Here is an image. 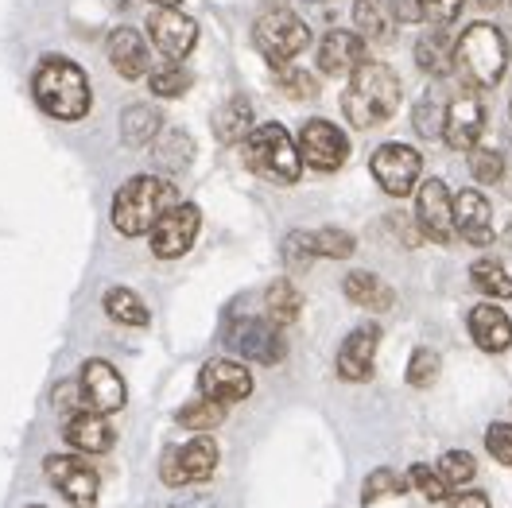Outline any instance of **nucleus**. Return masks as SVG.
Here are the masks:
<instances>
[{
	"label": "nucleus",
	"instance_id": "obj_1",
	"mask_svg": "<svg viewBox=\"0 0 512 508\" xmlns=\"http://www.w3.org/2000/svg\"><path fill=\"white\" fill-rule=\"evenodd\" d=\"M32 94L39 101V109L55 121H82L94 105L90 94V78L78 63H70L63 55H47L35 66Z\"/></svg>",
	"mask_w": 512,
	"mask_h": 508
},
{
	"label": "nucleus",
	"instance_id": "obj_2",
	"mask_svg": "<svg viewBox=\"0 0 512 508\" xmlns=\"http://www.w3.org/2000/svg\"><path fill=\"white\" fill-rule=\"evenodd\" d=\"M400 105V78L384 63H365L350 74V86L342 94V113L353 128L384 125Z\"/></svg>",
	"mask_w": 512,
	"mask_h": 508
},
{
	"label": "nucleus",
	"instance_id": "obj_3",
	"mask_svg": "<svg viewBox=\"0 0 512 508\" xmlns=\"http://www.w3.org/2000/svg\"><path fill=\"white\" fill-rule=\"evenodd\" d=\"M179 202V187L160 175H136L113 194V229L121 237H144Z\"/></svg>",
	"mask_w": 512,
	"mask_h": 508
},
{
	"label": "nucleus",
	"instance_id": "obj_4",
	"mask_svg": "<svg viewBox=\"0 0 512 508\" xmlns=\"http://www.w3.org/2000/svg\"><path fill=\"white\" fill-rule=\"evenodd\" d=\"M505 66H509V43L501 28L493 24H470L466 32L458 35V47H454V70H462V78L478 90H493L501 78H505Z\"/></svg>",
	"mask_w": 512,
	"mask_h": 508
},
{
	"label": "nucleus",
	"instance_id": "obj_5",
	"mask_svg": "<svg viewBox=\"0 0 512 508\" xmlns=\"http://www.w3.org/2000/svg\"><path fill=\"white\" fill-rule=\"evenodd\" d=\"M241 152H245V163H249V171L260 175V179H272V183H295L299 175H303V156H299V144L288 136V128L284 125H256L249 136H245V144H241Z\"/></svg>",
	"mask_w": 512,
	"mask_h": 508
},
{
	"label": "nucleus",
	"instance_id": "obj_6",
	"mask_svg": "<svg viewBox=\"0 0 512 508\" xmlns=\"http://www.w3.org/2000/svg\"><path fill=\"white\" fill-rule=\"evenodd\" d=\"M253 43L268 63H295L311 47V28L303 16H295L288 8H272L256 20Z\"/></svg>",
	"mask_w": 512,
	"mask_h": 508
},
{
	"label": "nucleus",
	"instance_id": "obj_7",
	"mask_svg": "<svg viewBox=\"0 0 512 508\" xmlns=\"http://www.w3.org/2000/svg\"><path fill=\"white\" fill-rule=\"evenodd\" d=\"M369 171H373V179L384 194L408 198L423 179V156L408 144H381L369 159Z\"/></svg>",
	"mask_w": 512,
	"mask_h": 508
},
{
	"label": "nucleus",
	"instance_id": "obj_8",
	"mask_svg": "<svg viewBox=\"0 0 512 508\" xmlns=\"http://www.w3.org/2000/svg\"><path fill=\"white\" fill-rule=\"evenodd\" d=\"M218 470V443L210 435H198L187 446H175L160 458L163 485L179 489V485H194V481H210Z\"/></svg>",
	"mask_w": 512,
	"mask_h": 508
},
{
	"label": "nucleus",
	"instance_id": "obj_9",
	"mask_svg": "<svg viewBox=\"0 0 512 508\" xmlns=\"http://www.w3.org/2000/svg\"><path fill=\"white\" fill-rule=\"evenodd\" d=\"M43 474L51 477V485H55V489H59L74 508H94L97 505L101 481H97V470L82 458V454H47Z\"/></svg>",
	"mask_w": 512,
	"mask_h": 508
},
{
	"label": "nucleus",
	"instance_id": "obj_10",
	"mask_svg": "<svg viewBox=\"0 0 512 508\" xmlns=\"http://www.w3.org/2000/svg\"><path fill=\"white\" fill-rule=\"evenodd\" d=\"M416 225L435 245L454 241V194L443 179H423L416 187Z\"/></svg>",
	"mask_w": 512,
	"mask_h": 508
},
{
	"label": "nucleus",
	"instance_id": "obj_11",
	"mask_svg": "<svg viewBox=\"0 0 512 508\" xmlns=\"http://www.w3.org/2000/svg\"><path fill=\"white\" fill-rule=\"evenodd\" d=\"M225 346L241 353L245 361H260V365H280L284 361V338L280 326L264 322V318H241L225 330Z\"/></svg>",
	"mask_w": 512,
	"mask_h": 508
},
{
	"label": "nucleus",
	"instance_id": "obj_12",
	"mask_svg": "<svg viewBox=\"0 0 512 508\" xmlns=\"http://www.w3.org/2000/svg\"><path fill=\"white\" fill-rule=\"evenodd\" d=\"M198 225H202V210L194 202H175L156 222V229L148 233L152 237V253L160 256V260H179L183 253H191Z\"/></svg>",
	"mask_w": 512,
	"mask_h": 508
},
{
	"label": "nucleus",
	"instance_id": "obj_13",
	"mask_svg": "<svg viewBox=\"0 0 512 508\" xmlns=\"http://www.w3.org/2000/svg\"><path fill=\"white\" fill-rule=\"evenodd\" d=\"M299 156H303L307 167H315V171H338L350 159V136L338 125L315 117V121H307L303 132H299Z\"/></svg>",
	"mask_w": 512,
	"mask_h": 508
},
{
	"label": "nucleus",
	"instance_id": "obj_14",
	"mask_svg": "<svg viewBox=\"0 0 512 508\" xmlns=\"http://www.w3.org/2000/svg\"><path fill=\"white\" fill-rule=\"evenodd\" d=\"M78 384H82V404L101 415L121 412L128 404L125 377H121L105 357H90V361L82 365V373H78Z\"/></svg>",
	"mask_w": 512,
	"mask_h": 508
},
{
	"label": "nucleus",
	"instance_id": "obj_15",
	"mask_svg": "<svg viewBox=\"0 0 512 508\" xmlns=\"http://www.w3.org/2000/svg\"><path fill=\"white\" fill-rule=\"evenodd\" d=\"M357 249V241H353V233L346 229H295L284 237V256H288V264H307V260H346L353 256Z\"/></svg>",
	"mask_w": 512,
	"mask_h": 508
},
{
	"label": "nucleus",
	"instance_id": "obj_16",
	"mask_svg": "<svg viewBox=\"0 0 512 508\" xmlns=\"http://www.w3.org/2000/svg\"><path fill=\"white\" fill-rule=\"evenodd\" d=\"M198 392L218 404H241L253 396V373L241 361H225V357L206 361L198 369Z\"/></svg>",
	"mask_w": 512,
	"mask_h": 508
},
{
	"label": "nucleus",
	"instance_id": "obj_17",
	"mask_svg": "<svg viewBox=\"0 0 512 508\" xmlns=\"http://www.w3.org/2000/svg\"><path fill=\"white\" fill-rule=\"evenodd\" d=\"M377 346H381V326L377 322H365V326L350 330L342 350H338V361H334L338 377L350 384L369 381L373 377V361H377Z\"/></svg>",
	"mask_w": 512,
	"mask_h": 508
},
{
	"label": "nucleus",
	"instance_id": "obj_18",
	"mask_svg": "<svg viewBox=\"0 0 512 508\" xmlns=\"http://www.w3.org/2000/svg\"><path fill=\"white\" fill-rule=\"evenodd\" d=\"M485 132V105L478 101V94H458L454 101H447V117H443V140L454 152H470L481 144Z\"/></svg>",
	"mask_w": 512,
	"mask_h": 508
},
{
	"label": "nucleus",
	"instance_id": "obj_19",
	"mask_svg": "<svg viewBox=\"0 0 512 508\" xmlns=\"http://www.w3.org/2000/svg\"><path fill=\"white\" fill-rule=\"evenodd\" d=\"M148 35H152V43L160 47L167 59H187L194 51V43H198V24H194L187 12H179V8H156L152 16H148Z\"/></svg>",
	"mask_w": 512,
	"mask_h": 508
},
{
	"label": "nucleus",
	"instance_id": "obj_20",
	"mask_svg": "<svg viewBox=\"0 0 512 508\" xmlns=\"http://www.w3.org/2000/svg\"><path fill=\"white\" fill-rule=\"evenodd\" d=\"M454 233H458L462 241L478 245V249L493 241V206H489V198L481 191H474V187L454 194Z\"/></svg>",
	"mask_w": 512,
	"mask_h": 508
},
{
	"label": "nucleus",
	"instance_id": "obj_21",
	"mask_svg": "<svg viewBox=\"0 0 512 508\" xmlns=\"http://www.w3.org/2000/svg\"><path fill=\"white\" fill-rule=\"evenodd\" d=\"M66 443L82 454H109L113 443H117V431L109 423V415L94 412V408H78L74 415H66L63 427Z\"/></svg>",
	"mask_w": 512,
	"mask_h": 508
},
{
	"label": "nucleus",
	"instance_id": "obj_22",
	"mask_svg": "<svg viewBox=\"0 0 512 508\" xmlns=\"http://www.w3.org/2000/svg\"><path fill=\"white\" fill-rule=\"evenodd\" d=\"M369 59V47L365 39L353 32H326L319 43V70L330 78H350L357 66Z\"/></svg>",
	"mask_w": 512,
	"mask_h": 508
},
{
	"label": "nucleus",
	"instance_id": "obj_23",
	"mask_svg": "<svg viewBox=\"0 0 512 508\" xmlns=\"http://www.w3.org/2000/svg\"><path fill=\"white\" fill-rule=\"evenodd\" d=\"M470 338L485 353H505L512 346V318L497 303H478L470 311Z\"/></svg>",
	"mask_w": 512,
	"mask_h": 508
},
{
	"label": "nucleus",
	"instance_id": "obj_24",
	"mask_svg": "<svg viewBox=\"0 0 512 508\" xmlns=\"http://www.w3.org/2000/svg\"><path fill=\"white\" fill-rule=\"evenodd\" d=\"M353 24L365 43H392V35L400 28V8H396V0H357Z\"/></svg>",
	"mask_w": 512,
	"mask_h": 508
},
{
	"label": "nucleus",
	"instance_id": "obj_25",
	"mask_svg": "<svg viewBox=\"0 0 512 508\" xmlns=\"http://www.w3.org/2000/svg\"><path fill=\"white\" fill-rule=\"evenodd\" d=\"M109 63L117 66V74L128 78V82L144 78V70H148V43H144V35L132 32V28H117V32L109 35Z\"/></svg>",
	"mask_w": 512,
	"mask_h": 508
},
{
	"label": "nucleus",
	"instance_id": "obj_26",
	"mask_svg": "<svg viewBox=\"0 0 512 508\" xmlns=\"http://www.w3.org/2000/svg\"><path fill=\"white\" fill-rule=\"evenodd\" d=\"M454 47H458V39H450L447 28L435 24V28L416 43L419 70L431 74V78H447L450 70H454Z\"/></svg>",
	"mask_w": 512,
	"mask_h": 508
},
{
	"label": "nucleus",
	"instance_id": "obj_27",
	"mask_svg": "<svg viewBox=\"0 0 512 508\" xmlns=\"http://www.w3.org/2000/svg\"><path fill=\"white\" fill-rule=\"evenodd\" d=\"M342 291L353 307H365V311H392V303H396V291L384 284L377 272H350Z\"/></svg>",
	"mask_w": 512,
	"mask_h": 508
},
{
	"label": "nucleus",
	"instance_id": "obj_28",
	"mask_svg": "<svg viewBox=\"0 0 512 508\" xmlns=\"http://www.w3.org/2000/svg\"><path fill=\"white\" fill-rule=\"evenodd\" d=\"M101 307H105V315L113 318V322H121V326H148L152 322V311L144 307V299L132 287H109L101 295Z\"/></svg>",
	"mask_w": 512,
	"mask_h": 508
},
{
	"label": "nucleus",
	"instance_id": "obj_29",
	"mask_svg": "<svg viewBox=\"0 0 512 508\" xmlns=\"http://www.w3.org/2000/svg\"><path fill=\"white\" fill-rule=\"evenodd\" d=\"M214 132H218L222 144H245V136L253 132V109H249V101L229 97L222 109L214 113Z\"/></svg>",
	"mask_w": 512,
	"mask_h": 508
},
{
	"label": "nucleus",
	"instance_id": "obj_30",
	"mask_svg": "<svg viewBox=\"0 0 512 508\" xmlns=\"http://www.w3.org/2000/svg\"><path fill=\"white\" fill-rule=\"evenodd\" d=\"M264 307H268V322L284 330L303 311V295H299V287L291 284V280H272L268 295H264Z\"/></svg>",
	"mask_w": 512,
	"mask_h": 508
},
{
	"label": "nucleus",
	"instance_id": "obj_31",
	"mask_svg": "<svg viewBox=\"0 0 512 508\" xmlns=\"http://www.w3.org/2000/svg\"><path fill=\"white\" fill-rule=\"evenodd\" d=\"M470 280L478 287L481 295H489V299H512V272L501 264V260H489V256H481L470 264Z\"/></svg>",
	"mask_w": 512,
	"mask_h": 508
},
{
	"label": "nucleus",
	"instance_id": "obj_32",
	"mask_svg": "<svg viewBox=\"0 0 512 508\" xmlns=\"http://www.w3.org/2000/svg\"><path fill=\"white\" fill-rule=\"evenodd\" d=\"M160 109H152V105H132L125 109V121H121V132H125V144L128 148H144V144H152L156 136H160Z\"/></svg>",
	"mask_w": 512,
	"mask_h": 508
},
{
	"label": "nucleus",
	"instance_id": "obj_33",
	"mask_svg": "<svg viewBox=\"0 0 512 508\" xmlns=\"http://www.w3.org/2000/svg\"><path fill=\"white\" fill-rule=\"evenodd\" d=\"M175 423L187 427V431H218V427L225 423V404L202 396V400H194V404H187V408H179Z\"/></svg>",
	"mask_w": 512,
	"mask_h": 508
},
{
	"label": "nucleus",
	"instance_id": "obj_34",
	"mask_svg": "<svg viewBox=\"0 0 512 508\" xmlns=\"http://www.w3.org/2000/svg\"><path fill=\"white\" fill-rule=\"evenodd\" d=\"M400 493H408V477L381 466V470H373V474L365 477V485H361V505H377L384 497H400Z\"/></svg>",
	"mask_w": 512,
	"mask_h": 508
},
{
	"label": "nucleus",
	"instance_id": "obj_35",
	"mask_svg": "<svg viewBox=\"0 0 512 508\" xmlns=\"http://www.w3.org/2000/svg\"><path fill=\"white\" fill-rule=\"evenodd\" d=\"M272 78H276V86H280L288 97H295V101H311V97H319V82H315L307 70H299V66L272 63Z\"/></svg>",
	"mask_w": 512,
	"mask_h": 508
},
{
	"label": "nucleus",
	"instance_id": "obj_36",
	"mask_svg": "<svg viewBox=\"0 0 512 508\" xmlns=\"http://www.w3.org/2000/svg\"><path fill=\"white\" fill-rule=\"evenodd\" d=\"M148 90H152L156 97L187 94V90H191V70H183V66L171 59L167 66H160V70H152V74H148Z\"/></svg>",
	"mask_w": 512,
	"mask_h": 508
},
{
	"label": "nucleus",
	"instance_id": "obj_37",
	"mask_svg": "<svg viewBox=\"0 0 512 508\" xmlns=\"http://www.w3.org/2000/svg\"><path fill=\"white\" fill-rule=\"evenodd\" d=\"M435 470L443 474V481H447L450 489H458V485H470V481H474L478 462H474V454H466V450H447Z\"/></svg>",
	"mask_w": 512,
	"mask_h": 508
},
{
	"label": "nucleus",
	"instance_id": "obj_38",
	"mask_svg": "<svg viewBox=\"0 0 512 508\" xmlns=\"http://www.w3.org/2000/svg\"><path fill=\"white\" fill-rule=\"evenodd\" d=\"M470 175L478 183H501L505 179V156L497 148H470Z\"/></svg>",
	"mask_w": 512,
	"mask_h": 508
},
{
	"label": "nucleus",
	"instance_id": "obj_39",
	"mask_svg": "<svg viewBox=\"0 0 512 508\" xmlns=\"http://www.w3.org/2000/svg\"><path fill=\"white\" fill-rule=\"evenodd\" d=\"M439 369H443L439 353L419 346V350L412 353V361H408V384H412V388H431V384L439 381Z\"/></svg>",
	"mask_w": 512,
	"mask_h": 508
},
{
	"label": "nucleus",
	"instance_id": "obj_40",
	"mask_svg": "<svg viewBox=\"0 0 512 508\" xmlns=\"http://www.w3.org/2000/svg\"><path fill=\"white\" fill-rule=\"evenodd\" d=\"M408 481L416 485L427 501H435V505H439V501H447L450 493H454L447 481H443V474H439L435 466H423V462H416V466L408 470Z\"/></svg>",
	"mask_w": 512,
	"mask_h": 508
},
{
	"label": "nucleus",
	"instance_id": "obj_41",
	"mask_svg": "<svg viewBox=\"0 0 512 508\" xmlns=\"http://www.w3.org/2000/svg\"><path fill=\"white\" fill-rule=\"evenodd\" d=\"M443 117H447V105H439L435 97H423L416 105L419 136H443Z\"/></svg>",
	"mask_w": 512,
	"mask_h": 508
},
{
	"label": "nucleus",
	"instance_id": "obj_42",
	"mask_svg": "<svg viewBox=\"0 0 512 508\" xmlns=\"http://www.w3.org/2000/svg\"><path fill=\"white\" fill-rule=\"evenodd\" d=\"M485 450H489L501 466L512 470V423H489V431H485Z\"/></svg>",
	"mask_w": 512,
	"mask_h": 508
},
{
	"label": "nucleus",
	"instance_id": "obj_43",
	"mask_svg": "<svg viewBox=\"0 0 512 508\" xmlns=\"http://www.w3.org/2000/svg\"><path fill=\"white\" fill-rule=\"evenodd\" d=\"M191 156H194V148H191V136H187V132H167V136H163L160 159L167 163V167H187Z\"/></svg>",
	"mask_w": 512,
	"mask_h": 508
},
{
	"label": "nucleus",
	"instance_id": "obj_44",
	"mask_svg": "<svg viewBox=\"0 0 512 508\" xmlns=\"http://www.w3.org/2000/svg\"><path fill=\"white\" fill-rule=\"evenodd\" d=\"M419 12H423V20H431V24H454L458 20V12L466 8V0H416Z\"/></svg>",
	"mask_w": 512,
	"mask_h": 508
},
{
	"label": "nucleus",
	"instance_id": "obj_45",
	"mask_svg": "<svg viewBox=\"0 0 512 508\" xmlns=\"http://www.w3.org/2000/svg\"><path fill=\"white\" fill-rule=\"evenodd\" d=\"M51 400H55V408H63L66 415H74L78 408H86V404H82V384H70V381L59 384Z\"/></svg>",
	"mask_w": 512,
	"mask_h": 508
},
{
	"label": "nucleus",
	"instance_id": "obj_46",
	"mask_svg": "<svg viewBox=\"0 0 512 508\" xmlns=\"http://www.w3.org/2000/svg\"><path fill=\"white\" fill-rule=\"evenodd\" d=\"M450 508H493L489 505V497L478 493V489H462V493H450L447 497Z\"/></svg>",
	"mask_w": 512,
	"mask_h": 508
},
{
	"label": "nucleus",
	"instance_id": "obj_47",
	"mask_svg": "<svg viewBox=\"0 0 512 508\" xmlns=\"http://www.w3.org/2000/svg\"><path fill=\"white\" fill-rule=\"evenodd\" d=\"M466 4H474L478 12H493V8H501V0H466Z\"/></svg>",
	"mask_w": 512,
	"mask_h": 508
},
{
	"label": "nucleus",
	"instance_id": "obj_48",
	"mask_svg": "<svg viewBox=\"0 0 512 508\" xmlns=\"http://www.w3.org/2000/svg\"><path fill=\"white\" fill-rule=\"evenodd\" d=\"M152 4H156V8H179L183 0H152Z\"/></svg>",
	"mask_w": 512,
	"mask_h": 508
},
{
	"label": "nucleus",
	"instance_id": "obj_49",
	"mask_svg": "<svg viewBox=\"0 0 512 508\" xmlns=\"http://www.w3.org/2000/svg\"><path fill=\"white\" fill-rule=\"evenodd\" d=\"M28 508H43V505H28Z\"/></svg>",
	"mask_w": 512,
	"mask_h": 508
},
{
	"label": "nucleus",
	"instance_id": "obj_50",
	"mask_svg": "<svg viewBox=\"0 0 512 508\" xmlns=\"http://www.w3.org/2000/svg\"><path fill=\"white\" fill-rule=\"evenodd\" d=\"M509 109H512V105H509Z\"/></svg>",
	"mask_w": 512,
	"mask_h": 508
}]
</instances>
